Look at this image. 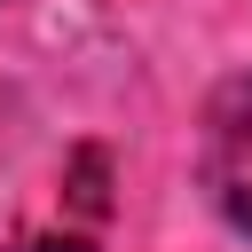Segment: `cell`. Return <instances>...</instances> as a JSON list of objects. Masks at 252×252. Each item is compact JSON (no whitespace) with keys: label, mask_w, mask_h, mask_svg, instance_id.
<instances>
[{"label":"cell","mask_w":252,"mask_h":252,"mask_svg":"<svg viewBox=\"0 0 252 252\" xmlns=\"http://www.w3.org/2000/svg\"><path fill=\"white\" fill-rule=\"evenodd\" d=\"M16 252H94V244H87V236H24Z\"/></svg>","instance_id":"2"},{"label":"cell","mask_w":252,"mask_h":252,"mask_svg":"<svg viewBox=\"0 0 252 252\" xmlns=\"http://www.w3.org/2000/svg\"><path fill=\"white\" fill-rule=\"evenodd\" d=\"M197 165H205V189H213L220 220L252 236V71H244V79H228V87L213 94Z\"/></svg>","instance_id":"1"}]
</instances>
